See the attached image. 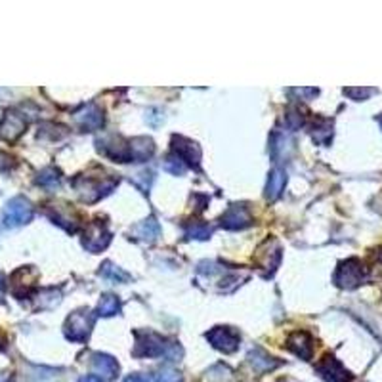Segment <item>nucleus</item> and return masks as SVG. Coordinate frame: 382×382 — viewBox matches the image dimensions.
I'll list each match as a JSON object with an SVG mask.
<instances>
[{
	"mask_svg": "<svg viewBox=\"0 0 382 382\" xmlns=\"http://www.w3.org/2000/svg\"><path fill=\"white\" fill-rule=\"evenodd\" d=\"M94 327V314L90 310H77L67 317L66 321V336L71 343H85L90 336Z\"/></svg>",
	"mask_w": 382,
	"mask_h": 382,
	"instance_id": "obj_1",
	"label": "nucleus"
},
{
	"mask_svg": "<svg viewBox=\"0 0 382 382\" xmlns=\"http://www.w3.org/2000/svg\"><path fill=\"white\" fill-rule=\"evenodd\" d=\"M31 218H33V204L25 197L10 199L2 209V222L8 228L27 224V222H31Z\"/></svg>",
	"mask_w": 382,
	"mask_h": 382,
	"instance_id": "obj_2",
	"label": "nucleus"
},
{
	"mask_svg": "<svg viewBox=\"0 0 382 382\" xmlns=\"http://www.w3.org/2000/svg\"><path fill=\"white\" fill-rule=\"evenodd\" d=\"M171 344H166L163 336L152 331H138L136 333V346H134V356L136 357H159L166 356V350Z\"/></svg>",
	"mask_w": 382,
	"mask_h": 382,
	"instance_id": "obj_3",
	"label": "nucleus"
},
{
	"mask_svg": "<svg viewBox=\"0 0 382 382\" xmlns=\"http://www.w3.org/2000/svg\"><path fill=\"white\" fill-rule=\"evenodd\" d=\"M73 185L75 190L79 191V195L82 201L86 203H94V201H99L101 197L109 195L117 182L115 180H104V182H96L92 178H86V176H79L77 180H73Z\"/></svg>",
	"mask_w": 382,
	"mask_h": 382,
	"instance_id": "obj_4",
	"label": "nucleus"
},
{
	"mask_svg": "<svg viewBox=\"0 0 382 382\" xmlns=\"http://www.w3.org/2000/svg\"><path fill=\"white\" fill-rule=\"evenodd\" d=\"M365 281V270L359 260L356 258H350L344 262L338 264L335 273V283L340 289H356Z\"/></svg>",
	"mask_w": 382,
	"mask_h": 382,
	"instance_id": "obj_5",
	"label": "nucleus"
},
{
	"mask_svg": "<svg viewBox=\"0 0 382 382\" xmlns=\"http://www.w3.org/2000/svg\"><path fill=\"white\" fill-rule=\"evenodd\" d=\"M254 262H257V268L264 277L273 276V271L277 270V266L281 262V247L276 239H268L258 247Z\"/></svg>",
	"mask_w": 382,
	"mask_h": 382,
	"instance_id": "obj_6",
	"label": "nucleus"
},
{
	"mask_svg": "<svg viewBox=\"0 0 382 382\" xmlns=\"http://www.w3.org/2000/svg\"><path fill=\"white\" fill-rule=\"evenodd\" d=\"M98 149L106 157L113 159V161H119V163H130V144L123 140L121 136H104V138L96 140Z\"/></svg>",
	"mask_w": 382,
	"mask_h": 382,
	"instance_id": "obj_7",
	"label": "nucleus"
},
{
	"mask_svg": "<svg viewBox=\"0 0 382 382\" xmlns=\"http://www.w3.org/2000/svg\"><path fill=\"white\" fill-rule=\"evenodd\" d=\"M111 241V233L106 228L104 222H92V224L86 226L85 235H82V247L88 252H101L106 249L107 245Z\"/></svg>",
	"mask_w": 382,
	"mask_h": 382,
	"instance_id": "obj_8",
	"label": "nucleus"
},
{
	"mask_svg": "<svg viewBox=\"0 0 382 382\" xmlns=\"http://www.w3.org/2000/svg\"><path fill=\"white\" fill-rule=\"evenodd\" d=\"M207 340L220 352L233 354L239 348L241 336H239L238 331L230 329V327H214L211 333H207Z\"/></svg>",
	"mask_w": 382,
	"mask_h": 382,
	"instance_id": "obj_9",
	"label": "nucleus"
},
{
	"mask_svg": "<svg viewBox=\"0 0 382 382\" xmlns=\"http://www.w3.org/2000/svg\"><path fill=\"white\" fill-rule=\"evenodd\" d=\"M172 152H174L176 157L184 161L185 166H191V168L199 171V166H201V149L193 140L174 136L172 138Z\"/></svg>",
	"mask_w": 382,
	"mask_h": 382,
	"instance_id": "obj_10",
	"label": "nucleus"
},
{
	"mask_svg": "<svg viewBox=\"0 0 382 382\" xmlns=\"http://www.w3.org/2000/svg\"><path fill=\"white\" fill-rule=\"evenodd\" d=\"M25 117L20 111L10 109V111H6L4 119H2V125H0V138L6 140V142H16L25 132Z\"/></svg>",
	"mask_w": 382,
	"mask_h": 382,
	"instance_id": "obj_11",
	"label": "nucleus"
},
{
	"mask_svg": "<svg viewBox=\"0 0 382 382\" xmlns=\"http://www.w3.org/2000/svg\"><path fill=\"white\" fill-rule=\"evenodd\" d=\"M317 371L319 375L325 378L327 382H350L352 381V375L348 371L344 369V365L336 357L325 356L321 359V363L317 365Z\"/></svg>",
	"mask_w": 382,
	"mask_h": 382,
	"instance_id": "obj_12",
	"label": "nucleus"
},
{
	"mask_svg": "<svg viewBox=\"0 0 382 382\" xmlns=\"http://www.w3.org/2000/svg\"><path fill=\"white\" fill-rule=\"evenodd\" d=\"M222 226L226 230H245L251 226V214L247 211L245 204H231L230 209L224 212L222 216Z\"/></svg>",
	"mask_w": 382,
	"mask_h": 382,
	"instance_id": "obj_13",
	"label": "nucleus"
},
{
	"mask_svg": "<svg viewBox=\"0 0 382 382\" xmlns=\"http://www.w3.org/2000/svg\"><path fill=\"white\" fill-rule=\"evenodd\" d=\"M287 348L298 356L304 362H308L314 356V338H312L306 331H297V333H292L289 336V340H287Z\"/></svg>",
	"mask_w": 382,
	"mask_h": 382,
	"instance_id": "obj_14",
	"label": "nucleus"
},
{
	"mask_svg": "<svg viewBox=\"0 0 382 382\" xmlns=\"http://www.w3.org/2000/svg\"><path fill=\"white\" fill-rule=\"evenodd\" d=\"M75 121L85 130H98L104 125V113H101L98 106L88 104V106H85L82 109L75 113Z\"/></svg>",
	"mask_w": 382,
	"mask_h": 382,
	"instance_id": "obj_15",
	"label": "nucleus"
},
{
	"mask_svg": "<svg viewBox=\"0 0 382 382\" xmlns=\"http://www.w3.org/2000/svg\"><path fill=\"white\" fill-rule=\"evenodd\" d=\"M92 367L106 381H113L115 376L119 375V363H117L115 357L107 356V354H94Z\"/></svg>",
	"mask_w": 382,
	"mask_h": 382,
	"instance_id": "obj_16",
	"label": "nucleus"
},
{
	"mask_svg": "<svg viewBox=\"0 0 382 382\" xmlns=\"http://www.w3.org/2000/svg\"><path fill=\"white\" fill-rule=\"evenodd\" d=\"M247 359H249V363L252 365V369L257 371V373H268V371H273L276 367H279V362H277L276 357L268 356V354L260 348L251 350Z\"/></svg>",
	"mask_w": 382,
	"mask_h": 382,
	"instance_id": "obj_17",
	"label": "nucleus"
},
{
	"mask_svg": "<svg viewBox=\"0 0 382 382\" xmlns=\"http://www.w3.org/2000/svg\"><path fill=\"white\" fill-rule=\"evenodd\" d=\"M130 144V155L132 161H147V159L153 157V153H155V144H153L152 138H134L128 142Z\"/></svg>",
	"mask_w": 382,
	"mask_h": 382,
	"instance_id": "obj_18",
	"label": "nucleus"
},
{
	"mask_svg": "<svg viewBox=\"0 0 382 382\" xmlns=\"http://www.w3.org/2000/svg\"><path fill=\"white\" fill-rule=\"evenodd\" d=\"M48 216L52 218L54 224L61 226L63 230L71 231V233H75L77 231V228H79V218L75 216L69 209H66V212H63V209L61 207H54V209H50L48 211Z\"/></svg>",
	"mask_w": 382,
	"mask_h": 382,
	"instance_id": "obj_19",
	"label": "nucleus"
},
{
	"mask_svg": "<svg viewBox=\"0 0 382 382\" xmlns=\"http://www.w3.org/2000/svg\"><path fill=\"white\" fill-rule=\"evenodd\" d=\"M159 233H161V226L155 218H147L144 222H140L134 230H132V235L140 241H147V243H152L155 239L159 238Z\"/></svg>",
	"mask_w": 382,
	"mask_h": 382,
	"instance_id": "obj_20",
	"label": "nucleus"
},
{
	"mask_svg": "<svg viewBox=\"0 0 382 382\" xmlns=\"http://www.w3.org/2000/svg\"><path fill=\"white\" fill-rule=\"evenodd\" d=\"M285 184H287V172L283 168H273L270 172L268 185H266V197L270 201H276L281 195V191L285 190Z\"/></svg>",
	"mask_w": 382,
	"mask_h": 382,
	"instance_id": "obj_21",
	"label": "nucleus"
},
{
	"mask_svg": "<svg viewBox=\"0 0 382 382\" xmlns=\"http://www.w3.org/2000/svg\"><path fill=\"white\" fill-rule=\"evenodd\" d=\"M312 138L321 145L329 144L331 138H333V121L317 117L314 121V126H312Z\"/></svg>",
	"mask_w": 382,
	"mask_h": 382,
	"instance_id": "obj_22",
	"label": "nucleus"
},
{
	"mask_svg": "<svg viewBox=\"0 0 382 382\" xmlns=\"http://www.w3.org/2000/svg\"><path fill=\"white\" fill-rule=\"evenodd\" d=\"M99 276L107 279V281H111V283H126V281H130V276H128L123 268L115 266L113 262L104 264L101 270H99Z\"/></svg>",
	"mask_w": 382,
	"mask_h": 382,
	"instance_id": "obj_23",
	"label": "nucleus"
},
{
	"mask_svg": "<svg viewBox=\"0 0 382 382\" xmlns=\"http://www.w3.org/2000/svg\"><path fill=\"white\" fill-rule=\"evenodd\" d=\"M231 369L224 363H216L211 369L207 371L203 376V382H231Z\"/></svg>",
	"mask_w": 382,
	"mask_h": 382,
	"instance_id": "obj_24",
	"label": "nucleus"
},
{
	"mask_svg": "<svg viewBox=\"0 0 382 382\" xmlns=\"http://www.w3.org/2000/svg\"><path fill=\"white\" fill-rule=\"evenodd\" d=\"M121 312V300L115 295H104L99 298L98 302V316L101 317H109L119 314Z\"/></svg>",
	"mask_w": 382,
	"mask_h": 382,
	"instance_id": "obj_25",
	"label": "nucleus"
},
{
	"mask_svg": "<svg viewBox=\"0 0 382 382\" xmlns=\"http://www.w3.org/2000/svg\"><path fill=\"white\" fill-rule=\"evenodd\" d=\"M214 233V228L204 222H191L185 226V235L190 239H197V241H204Z\"/></svg>",
	"mask_w": 382,
	"mask_h": 382,
	"instance_id": "obj_26",
	"label": "nucleus"
},
{
	"mask_svg": "<svg viewBox=\"0 0 382 382\" xmlns=\"http://www.w3.org/2000/svg\"><path fill=\"white\" fill-rule=\"evenodd\" d=\"M37 184L42 185V187H47V190H56V187H60L61 184L60 172L56 171V168H44V171L37 176Z\"/></svg>",
	"mask_w": 382,
	"mask_h": 382,
	"instance_id": "obj_27",
	"label": "nucleus"
},
{
	"mask_svg": "<svg viewBox=\"0 0 382 382\" xmlns=\"http://www.w3.org/2000/svg\"><path fill=\"white\" fill-rule=\"evenodd\" d=\"M302 125H304L302 111H300L298 107H290L289 111H287V115H285V126H287V130L295 132Z\"/></svg>",
	"mask_w": 382,
	"mask_h": 382,
	"instance_id": "obj_28",
	"label": "nucleus"
},
{
	"mask_svg": "<svg viewBox=\"0 0 382 382\" xmlns=\"http://www.w3.org/2000/svg\"><path fill=\"white\" fill-rule=\"evenodd\" d=\"M163 168H165L168 174H172V176H182L187 166L184 165V161H182V159L176 157V155L172 153V155H168V157L165 159V165H163Z\"/></svg>",
	"mask_w": 382,
	"mask_h": 382,
	"instance_id": "obj_29",
	"label": "nucleus"
},
{
	"mask_svg": "<svg viewBox=\"0 0 382 382\" xmlns=\"http://www.w3.org/2000/svg\"><path fill=\"white\" fill-rule=\"evenodd\" d=\"M153 180H155V172L153 171H142L138 174H134V184L138 185L142 191H145V193L152 190Z\"/></svg>",
	"mask_w": 382,
	"mask_h": 382,
	"instance_id": "obj_30",
	"label": "nucleus"
},
{
	"mask_svg": "<svg viewBox=\"0 0 382 382\" xmlns=\"http://www.w3.org/2000/svg\"><path fill=\"white\" fill-rule=\"evenodd\" d=\"M155 382H182V375H180L178 371L165 367V369L155 373Z\"/></svg>",
	"mask_w": 382,
	"mask_h": 382,
	"instance_id": "obj_31",
	"label": "nucleus"
},
{
	"mask_svg": "<svg viewBox=\"0 0 382 382\" xmlns=\"http://www.w3.org/2000/svg\"><path fill=\"white\" fill-rule=\"evenodd\" d=\"M344 94L348 96V98L356 99V101H363V99H367L371 94H375V88H346Z\"/></svg>",
	"mask_w": 382,
	"mask_h": 382,
	"instance_id": "obj_32",
	"label": "nucleus"
},
{
	"mask_svg": "<svg viewBox=\"0 0 382 382\" xmlns=\"http://www.w3.org/2000/svg\"><path fill=\"white\" fill-rule=\"evenodd\" d=\"M147 113H149V115H147L145 119H147V123H149L152 126H159L163 121H165V115H163L161 109H149Z\"/></svg>",
	"mask_w": 382,
	"mask_h": 382,
	"instance_id": "obj_33",
	"label": "nucleus"
},
{
	"mask_svg": "<svg viewBox=\"0 0 382 382\" xmlns=\"http://www.w3.org/2000/svg\"><path fill=\"white\" fill-rule=\"evenodd\" d=\"M199 271H201V273H207V276H214V273L220 271V268H218L214 262H201L199 264Z\"/></svg>",
	"mask_w": 382,
	"mask_h": 382,
	"instance_id": "obj_34",
	"label": "nucleus"
},
{
	"mask_svg": "<svg viewBox=\"0 0 382 382\" xmlns=\"http://www.w3.org/2000/svg\"><path fill=\"white\" fill-rule=\"evenodd\" d=\"M295 92L304 98H312V96H317V88H295Z\"/></svg>",
	"mask_w": 382,
	"mask_h": 382,
	"instance_id": "obj_35",
	"label": "nucleus"
},
{
	"mask_svg": "<svg viewBox=\"0 0 382 382\" xmlns=\"http://www.w3.org/2000/svg\"><path fill=\"white\" fill-rule=\"evenodd\" d=\"M125 382H149V381H147V376L144 375H130L128 378H125Z\"/></svg>",
	"mask_w": 382,
	"mask_h": 382,
	"instance_id": "obj_36",
	"label": "nucleus"
},
{
	"mask_svg": "<svg viewBox=\"0 0 382 382\" xmlns=\"http://www.w3.org/2000/svg\"><path fill=\"white\" fill-rule=\"evenodd\" d=\"M79 382H106V381H104V378H99V376L88 375V376H82Z\"/></svg>",
	"mask_w": 382,
	"mask_h": 382,
	"instance_id": "obj_37",
	"label": "nucleus"
},
{
	"mask_svg": "<svg viewBox=\"0 0 382 382\" xmlns=\"http://www.w3.org/2000/svg\"><path fill=\"white\" fill-rule=\"evenodd\" d=\"M2 295H4V277L0 273V298H2Z\"/></svg>",
	"mask_w": 382,
	"mask_h": 382,
	"instance_id": "obj_38",
	"label": "nucleus"
},
{
	"mask_svg": "<svg viewBox=\"0 0 382 382\" xmlns=\"http://www.w3.org/2000/svg\"><path fill=\"white\" fill-rule=\"evenodd\" d=\"M0 382H10V376L6 373H0Z\"/></svg>",
	"mask_w": 382,
	"mask_h": 382,
	"instance_id": "obj_39",
	"label": "nucleus"
},
{
	"mask_svg": "<svg viewBox=\"0 0 382 382\" xmlns=\"http://www.w3.org/2000/svg\"><path fill=\"white\" fill-rule=\"evenodd\" d=\"M378 125H381V128H382V117H381V119H378Z\"/></svg>",
	"mask_w": 382,
	"mask_h": 382,
	"instance_id": "obj_40",
	"label": "nucleus"
},
{
	"mask_svg": "<svg viewBox=\"0 0 382 382\" xmlns=\"http://www.w3.org/2000/svg\"><path fill=\"white\" fill-rule=\"evenodd\" d=\"M281 382H290V381H281Z\"/></svg>",
	"mask_w": 382,
	"mask_h": 382,
	"instance_id": "obj_41",
	"label": "nucleus"
}]
</instances>
